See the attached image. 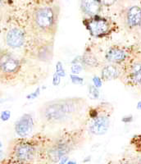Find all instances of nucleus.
<instances>
[{
    "label": "nucleus",
    "mask_w": 141,
    "mask_h": 164,
    "mask_svg": "<svg viewBox=\"0 0 141 164\" xmlns=\"http://www.w3.org/2000/svg\"><path fill=\"white\" fill-rule=\"evenodd\" d=\"M86 104L84 98L78 97L48 101L40 108V117L49 125L63 124L80 116Z\"/></svg>",
    "instance_id": "nucleus-1"
},
{
    "label": "nucleus",
    "mask_w": 141,
    "mask_h": 164,
    "mask_svg": "<svg viewBox=\"0 0 141 164\" xmlns=\"http://www.w3.org/2000/svg\"><path fill=\"white\" fill-rule=\"evenodd\" d=\"M85 138L83 130L66 131L53 138L51 142L44 148L43 157L49 162H57L67 157L79 146L81 145Z\"/></svg>",
    "instance_id": "nucleus-2"
},
{
    "label": "nucleus",
    "mask_w": 141,
    "mask_h": 164,
    "mask_svg": "<svg viewBox=\"0 0 141 164\" xmlns=\"http://www.w3.org/2000/svg\"><path fill=\"white\" fill-rule=\"evenodd\" d=\"M59 19V8L44 6L34 11L32 21L36 29L43 34L53 35L56 33Z\"/></svg>",
    "instance_id": "nucleus-3"
},
{
    "label": "nucleus",
    "mask_w": 141,
    "mask_h": 164,
    "mask_svg": "<svg viewBox=\"0 0 141 164\" xmlns=\"http://www.w3.org/2000/svg\"><path fill=\"white\" fill-rule=\"evenodd\" d=\"M44 148H40V144L35 141L20 140L14 144L11 153L12 159L16 162H31L39 157L43 156Z\"/></svg>",
    "instance_id": "nucleus-4"
},
{
    "label": "nucleus",
    "mask_w": 141,
    "mask_h": 164,
    "mask_svg": "<svg viewBox=\"0 0 141 164\" xmlns=\"http://www.w3.org/2000/svg\"><path fill=\"white\" fill-rule=\"evenodd\" d=\"M90 122L89 132L93 135H103L108 131L110 126L109 115L99 111V108L92 109L90 111Z\"/></svg>",
    "instance_id": "nucleus-5"
},
{
    "label": "nucleus",
    "mask_w": 141,
    "mask_h": 164,
    "mask_svg": "<svg viewBox=\"0 0 141 164\" xmlns=\"http://www.w3.org/2000/svg\"><path fill=\"white\" fill-rule=\"evenodd\" d=\"M85 26L89 31L94 37H102L106 35L111 30V23L108 20L100 17L98 15L91 16L90 18L86 20Z\"/></svg>",
    "instance_id": "nucleus-6"
},
{
    "label": "nucleus",
    "mask_w": 141,
    "mask_h": 164,
    "mask_svg": "<svg viewBox=\"0 0 141 164\" xmlns=\"http://www.w3.org/2000/svg\"><path fill=\"white\" fill-rule=\"evenodd\" d=\"M21 68V63L17 58L8 52L0 53V72L6 76L16 74Z\"/></svg>",
    "instance_id": "nucleus-7"
},
{
    "label": "nucleus",
    "mask_w": 141,
    "mask_h": 164,
    "mask_svg": "<svg viewBox=\"0 0 141 164\" xmlns=\"http://www.w3.org/2000/svg\"><path fill=\"white\" fill-rule=\"evenodd\" d=\"M5 40L7 45L10 48H21L25 42L24 32L17 27H13L8 31Z\"/></svg>",
    "instance_id": "nucleus-8"
},
{
    "label": "nucleus",
    "mask_w": 141,
    "mask_h": 164,
    "mask_svg": "<svg viewBox=\"0 0 141 164\" xmlns=\"http://www.w3.org/2000/svg\"><path fill=\"white\" fill-rule=\"evenodd\" d=\"M33 126L34 122L31 115L25 114L15 125V130L20 137H26L32 132Z\"/></svg>",
    "instance_id": "nucleus-9"
},
{
    "label": "nucleus",
    "mask_w": 141,
    "mask_h": 164,
    "mask_svg": "<svg viewBox=\"0 0 141 164\" xmlns=\"http://www.w3.org/2000/svg\"><path fill=\"white\" fill-rule=\"evenodd\" d=\"M125 22L130 29H135L141 26V8L138 6H132L125 12Z\"/></svg>",
    "instance_id": "nucleus-10"
},
{
    "label": "nucleus",
    "mask_w": 141,
    "mask_h": 164,
    "mask_svg": "<svg viewBox=\"0 0 141 164\" xmlns=\"http://www.w3.org/2000/svg\"><path fill=\"white\" fill-rule=\"evenodd\" d=\"M102 7L98 0H80V10L90 17L99 15Z\"/></svg>",
    "instance_id": "nucleus-11"
},
{
    "label": "nucleus",
    "mask_w": 141,
    "mask_h": 164,
    "mask_svg": "<svg viewBox=\"0 0 141 164\" xmlns=\"http://www.w3.org/2000/svg\"><path fill=\"white\" fill-rule=\"evenodd\" d=\"M107 61L111 63H121L125 61L126 58V53L125 51L117 47H112L109 48L106 53Z\"/></svg>",
    "instance_id": "nucleus-12"
},
{
    "label": "nucleus",
    "mask_w": 141,
    "mask_h": 164,
    "mask_svg": "<svg viewBox=\"0 0 141 164\" xmlns=\"http://www.w3.org/2000/svg\"><path fill=\"white\" fill-rule=\"evenodd\" d=\"M121 74L120 70L114 65H108L102 69L101 79L104 80H112L117 79Z\"/></svg>",
    "instance_id": "nucleus-13"
},
{
    "label": "nucleus",
    "mask_w": 141,
    "mask_h": 164,
    "mask_svg": "<svg viewBox=\"0 0 141 164\" xmlns=\"http://www.w3.org/2000/svg\"><path fill=\"white\" fill-rule=\"evenodd\" d=\"M80 62L82 65L89 67H94L98 65V60L94 56L90 53H86L81 57Z\"/></svg>",
    "instance_id": "nucleus-14"
},
{
    "label": "nucleus",
    "mask_w": 141,
    "mask_h": 164,
    "mask_svg": "<svg viewBox=\"0 0 141 164\" xmlns=\"http://www.w3.org/2000/svg\"><path fill=\"white\" fill-rule=\"evenodd\" d=\"M131 79L135 83L141 85V64H135L132 66L130 72Z\"/></svg>",
    "instance_id": "nucleus-15"
},
{
    "label": "nucleus",
    "mask_w": 141,
    "mask_h": 164,
    "mask_svg": "<svg viewBox=\"0 0 141 164\" xmlns=\"http://www.w3.org/2000/svg\"><path fill=\"white\" fill-rule=\"evenodd\" d=\"M72 66V72L73 74H78L82 71V63H77L76 62H73Z\"/></svg>",
    "instance_id": "nucleus-16"
},
{
    "label": "nucleus",
    "mask_w": 141,
    "mask_h": 164,
    "mask_svg": "<svg viewBox=\"0 0 141 164\" xmlns=\"http://www.w3.org/2000/svg\"><path fill=\"white\" fill-rule=\"evenodd\" d=\"M56 73L58 75H59L61 77H65V69H64L63 66H62V63L61 62H58V63L56 65Z\"/></svg>",
    "instance_id": "nucleus-17"
},
{
    "label": "nucleus",
    "mask_w": 141,
    "mask_h": 164,
    "mask_svg": "<svg viewBox=\"0 0 141 164\" xmlns=\"http://www.w3.org/2000/svg\"><path fill=\"white\" fill-rule=\"evenodd\" d=\"M89 90H90V94L92 98H98L99 96V92L98 90V88L95 87L94 85H90L89 87Z\"/></svg>",
    "instance_id": "nucleus-18"
},
{
    "label": "nucleus",
    "mask_w": 141,
    "mask_h": 164,
    "mask_svg": "<svg viewBox=\"0 0 141 164\" xmlns=\"http://www.w3.org/2000/svg\"><path fill=\"white\" fill-rule=\"evenodd\" d=\"M71 79H72V83L76 84V85H81V84L84 83V80L81 77H79L78 76H76V75H72Z\"/></svg>",
    "instance_id": "nucleus-19"
},
{
    "label": "nucleus",
    "mask_w": 141,
    "mask_h": 164,
    "mask_svg": "<svg viewBox=\"0 0 141 164\" xmlns=\"http://www.w3.org/2000/svg\"><path fill=\"white\" fill-rule=\"evenodd\" d=\"M98 1H99V3H100L102 6L110 7V6L113 5L117 0H98Z\"/></svg>",
    "instance_id": "nucleus-20"
},
{
    "label": "nucleus",
    "mask_w": 141,
    "mask_h": 164,
    "mask_svg": "<svg viewBox=\"0 0 141 164\" xmlns=\"http://www.w3.org/2000/svg\"><path fill=\"white\" fill-rule=\"evenodd\" d=\"M93 85L97 88L101 87L102 85V79L99 78V77H93Z\"/></svg>",
    "instance_id": "nucleus-21"
},
{
    "label": "nucleus",
    "mask_w": 141,
    "mask_h": 164,
    "mask_svg": "<svg viewBox=\"0 0 141 164\" xmlns=\"http://www.w3.org/2000/svg\"><path fill=\"white\" fill-rule=\"evenodd\" d=\"M11 113L9 111H3L2 113H1V116H0V118L2 121H8L9 118H10Z\"/></svg>",
    "instance_id": "nucleus-22"
},
{
    "label": "nucleus",
    "mask_w": 141,
    "mask_h": 164,
    "mask_svg": "<svg viewBox=\"0 0 141 164\" xmlns=\"http://www.w3.org/2000/svg\"><path fill=\"white\" fill-rule=\"evenodd\" d=\"M40 88H38L37 90H35V92L31 93L30 94H29V95L27 96V98L28 99H35V98H36L39 96V94H40Z\"/></svg>",
    "instance_id": "nucleus-23"
},
{
    "label": "nucleus",
    "mask_w": 141,
    "mask_h": 164,
    "mask_svg": "<svg viewBox=\"0 0 141 164\" xmlns=\"http://www.w3.org/2000/svg\"><path fill=\"white\" fill-rule=\"evenodd\" d=\"M61 77L59 76V75H58L57 73H55L54 74V76H53V84L54 85H58L59 84H60V81H61Z\"/></svg>",
    "instance_id": "nucleus-24"
},
{
    "label": "nucleus",
    "mask_w": 141,
    "mask_h": 164,
    "mask_svg": "<svg viewBox=\"0 0 141 164\" xmlns=\"http://www.w3.org/2000/svg\"><path fill=\"white\" fill-rule=\"evenodd\" d=\"M3 3H4V0H0V7L3 5Z\"/></svg>",
    "instance_id": "nucleus-25"
},
{
    "label": "nucleus",
    "mask_w": 141,
    "mask_h": 164,
    "mask_svg": "<svg viewBox=\"0 0 141 164\" xmlns=\"http://www.w3.org/2000/svg\"><path fill=\"white\" fill-rule=\"evenodd\" d=\"M138 109H141V102H140V103H139V104H138Z\"/></svg>",
    "instance_id": "nucleus-26"
},
{
    "label": "nucleus",
    "mask_w": 141,
    "mask_h": 164,
    "mask_svg": "<svg viewBox=\"0 0 141 164\" xmlns=\"http://www.w3.org/2000/svg\"><path fill=\"white\" fill-rule=\"evenodd\" d=\"M2 155H3V154H2V152H1V151H0V158H1V157H2Z\"/></svg>",
    "instance_id": "nucleus-27"
},
{
    "label": "nucleus",
    "mask_w": 141,
    "mask_h": 164,
    "mask_svg": "<svg viewBox=\"0 0 141 164\" xmlns=\"http://www.w3.org/2000/svg\"><path fill=\"white\" fill-rule=\"evenodd\" d=\"M2 147V144H1V142H0V148Z\"/></svg>",
    "instance_id": "nucleus-28"
}]
</instances>
